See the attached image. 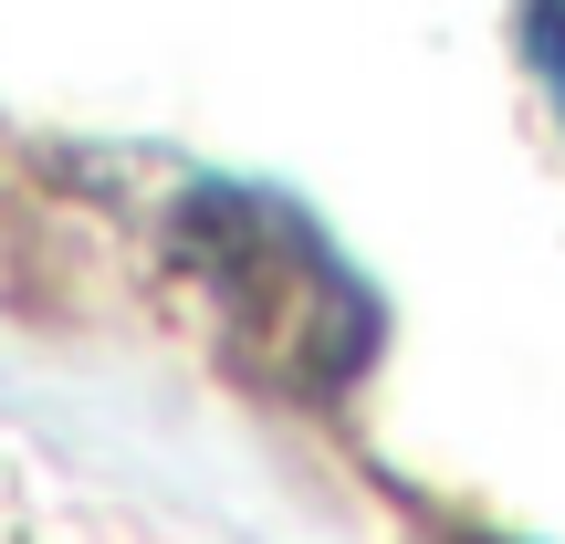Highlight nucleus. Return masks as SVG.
<instances>
[{
  "label": "nucleus",
  "instance_id": "f257e3e1",
  "mask_svg": "<svg viewBox=\"0 0 565 544\" xmlns=\"http://www.w3.org/2000/svg\"><path fill=\"white\" fill-rule=\"evenodd\" d=\"M189 263L210 273L221 324L263 366H282V377H303V387H335V377L366 366L377 314H366V294L345 282V263L294 221V210L221 189V200L189 210Z\"/></svg>",
  "mask_w": 565,
  "mask_h": 544
},
{
  "label": "nucleus",
  "instance_id": "f03ea898",
  "mask_svg": "<svg viewBox=\"0 0 565 544\" xmlns=\"http://www.w3.org/2000/svg\"><path fill=\"white\" fill-rule=\"evenodd\" d=\"M534 63H545V84H555V105H565V0L534 11Z\"/></svg>",
  "mask_w": 565,
  "mask_h": 544
}]
</instances>
